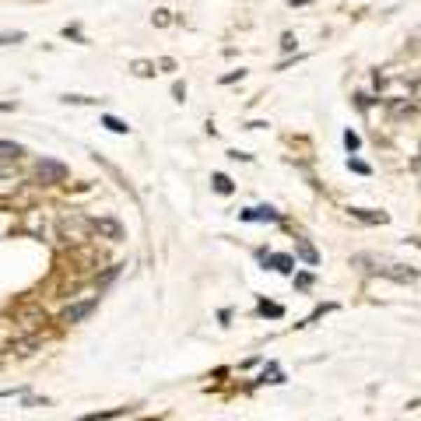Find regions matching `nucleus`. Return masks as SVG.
Segmentation results:
<instances>
[{
    "label": "nucleus",
    "instance_id": "1",
    "mask_svg": "<svg viewBox=\"0 0 421 421\" xmlns=\"http://www.w3.org/2000/svg\"><path fill=\"white\" fill-rule=\"evenodd\" d=\"M67 176V165L64 162H53V158H43L39 162V179L43 183H60Z\"/></svg>",
    "mask_w": 421,
    "mask_h": 421
},
{
    "label": "nucleus",
    "instance_id": "2",
    "mask_svg": "<svg viewBox=\"0 0 421 421\" xmlns=\"http://www.w3.org/2000/svg\"><path fill=\"white\" fill-rule=\"evenodd\" d=\"M22 186V172L11 165H0V197H11Z\"/></svg>",
    "mask_w": 421,
    "mask_h": 421
},
{
    "label": "nucleus",
    "instance_id": "3",
    "mask_svg": "<svg viewBox=\"0 0 421 421\" xmlns=\"http://www.w3.org/2000/svg\"><path fill=\"white\" fill-rule=\"evenodd\" d=\"M243 222H278V210L274 207H250L239 215Z\"/></svg>",
    "mask_w": 421,
    "mask_h": 421
},
{
    "label": "nucleus",
    "instance_id": "4",
    "mask_svg": "<svg viewBox=\"0 0 421 421\" xmlns=\"http://www.w3.org/2000/svg\"><path fill=\"white\" fill-rule=\"evenodd\" d=\"M260 264H274V271H281V274H292V271H295V260H292V257H278V253H264V250H260Z\"/></svg>",
    "mask_w": 421,
    "mask_h": 421
},
{
    "label": "nucleus",
    "instance_id": "5",
    "mask_svg": "<svg viewBox=\"0 0 421 421\" xmlns=\"http://www.w3.org/2000/svg\"><path fill=\"white\" fill-rule=\"evenodd\" d=\"M95 306H99V299H88V302H78V306H71V309L64 313V320H67V323H81V320H85V316H88V313H92Z\"/></svg>",
    "mask_w": 421,
    "mask_h": 421
},
{
    "label": "nucleus",
    "instance_id": "6",
    "mask_svg": "<svg viewBox=\"0 0 421 421\" xmlns=\"http://www.w3.org/2000/svg\"><path fill=\"white\" fill-rule=\"evenodd\" d=\"M295 253H299V257H302L309 267H316V264H320V253H316V250H313L306 239H295Z\"/></svg>",
    "mask_w": 421,
    "mask_h": 421
},
{
    "label": "nucleus",
    "instance_id": "7",
    "mask_svg": "<svg viewBox=\"0 0 421 421\" xmlns=\"http://www.w3.org/2000/svg\"><path fill=\"white\" fill-rule=\"evenodd\" d=\"M18 155H25V151H22V144H11V141H0V158H18Z\"/></svg>",
    "mask_w": 421,
    "mask_h": 421
},
{
    "label": "nucleus",
    "instance_id": "8",
    "mask_svg": "<svg viewBox=\"0 0 421 421\" xmlns=\"http://www.w3.org/2000/svg\"><path fill=\"white\" fill-rule=\"evenodd\" d=\"M351 215H355V218H362V222H376V225H383V222H386L383 210H379V215H372V210H351Z\"/></svg>",
    "mask_w": 421,
    "mask_h": 421
},
{
    "label": "nucleus",
    "instance_id": "9",
    "mask_svg": "<svg viewBox=\"0 0 421 421\" xmlns=\"http://www.w3.org/2000/svg\"><path fill=\"white\" fill-rule=\"evenodd\" d=\"M102 123H106L113 134H127V130H130V127H127L123 120H116V116H102Z\"/></svg>",
    "mask_w": 421,
    "mask_h": 421
},
{
    "label": "nucleus",
    "instance_id": "10",
    "mask_svg": "<svg viewBox=\"0 0 421 421\" xmlns=\"http://www.w3.org/2000/svg\"><path fill=\"white\" fill-rule=\"evenodd\" d=\"M215 190H218V193H232V179L218 172V176H215Z\"/></svg>",
    "mask_w": 421,
    "mask_h": 421
},
{
    "label": "nucleus",
    "instance_id": "11",
    "mask_svg": "<svg viewBox=\"0 0 421 421\" xmlns=\"http://www.w3.org/2000/svg\"><path fill=\"white\" fill-rule=\"evenodd\" d=\"M134 74L148 78V74H155V67H151V64H144V60H137V64H134Z\"/></svg>",
    "mask_w": 421,
    "mask_h": 421
},
{
    "label": "nucleus",
    "instance_id": "12",
    "mask_svg": "<svg viewBox=\"0 0 421 421\" xmlns=\"http://www.w3.org/2000/svg\"><path fill=\"white\" fill-rule=\"evenodd\" d=\"M344 144H348V151H358V144H362V141H358V134H351V130H348V134H344Z\"/></svg>",
    "mask_w": 421,
    "mask_h": 421
},
{
    "label": "nucleus",
    "instance_id": "13",
    "mask_svg": "<svg viewBox=\"0 0 421 421\" xmlns=\"http://www.w3.org/2000/svg\"><path fill=\"white\" fill-rule=\"evenodd\" d=\"M260 313H267V316H274V320H278V316H285V309H281V306H267V302L260 306Z\"/></svg>",
    "mask_w": 421,
    "mask_h": 421
},
{
    "label": "nucleus",
    "instance_id": "14",
    "mask_svg": "<svg viewBox=\"0 0 421 421\" xmlns=\"http://www.w3.org/2000/svg\"><path fill=\"white\" fill-rule=\"evenodd\" d=\"M348 165H351L355 172H362V176H369V165H365V162H358V158H348Z\"/></svg>",
    "mask_w": 421,
    "mask_h": 421
},
{
    "label": "nucleus",
    "instance_id": "15",
    "mask_svg": "<svg viewBox=\"0 0 421 421\" xmlns=\"http://www.w3.org/2000/svg\"><path fill=\"white\" fill-rule=\"evenodd\" d=\"M22 39H25V32H15V36H0V43H4V46H8V43H22Z\"/></svg>",
    "mask_w": 421,
    "mask_h": 421
},
{
    "label": "nucleus",
    "instance_id": "16",
    "mask_svg": "<svg viewBox=\"0 0 421 421\" xmlns=\"http://www.w3.org/2000/svg\"><path fill=\"white\" fill-rule=\"evenodd\" d=\"M155 25H169V11H158V15H155Z\"/></svg>",
    "mask_w": 421,
    "mask_h": 421
},
{
    "label": "nucleus",
    "instance_id": "17",
    "mask_svg": "<svg viewBox=\"0 0 421 421\" xmlns=\"http://www.w3.org/2000/svg\"><path fill=\"white\" fill-rule=\"evenodd\" d=\"M414 99H421V81H418V85H414Z\"/></svg>",
    "mask_w": 421,
    "mask_h": 421
}]
</instances>
